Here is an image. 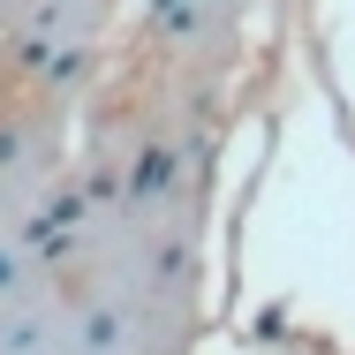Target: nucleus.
Returning <instances> with one entry per match:
<instances>
[{"label": "nucleus", "mask_w": 355, "mask_h": 355, "mask_svg": "<svg viewBox=\"0 0 355 355\" xmlns=\"http://www.w3.org/2000/svg\"><path fill=\"white\" fill-rule=\"evenodd\" d=\"M174 197H182V151L151 137L129 166V205H174Z\"/></svg>", "instance_id": "obj_1"}, {"label": "nucleus", "mask_w": 355, "mask_h": 355, "mask_svg": "<svg viewBox=\"0 0 355 355\" xmlns=\"http://www.w3.org/2000/svg\"><path fill=\"white\" fill-rule=\"evenodd\" d=\"M197 15H205V0H151V31L159 38H189Z\"/></svg>", "instance_id": "obj_2"}, {"label": "nucleus", "mask_w": 355, "mask_h": 355, "mask_svg": "<svg viewBox=\"0 0 355 355\" xmlns=\"http://www.w3.org/2000/svg\"><path fill=\"white\" fill-rule=\"evenodd\" d=\"M83 340H91V348H114V340H121L114 310H91V318H83Z\"/></svg>", "instance_id": "obj_3"}, {"label": "nucleus", "mask_w": 355, "mask_h": 355, "mask_svg": "<svg viewBox=\"0 0 355 355\" xmlns=\"http://www.w3.org/2000/svg\"><path fill=\"white\" fill-rule=\"evenodd\" d=\"M76 76H83V53H61V61L46 69V83H76Z\"/></svg>", "instance_id": "obj_4"}, {"label": "nucleus", "mask_w": 355, "mask_h": 355, "mask_svg": "<svg viewBox=\"0 0 355 355\" xmlns=\"http://www.w3.org/2000/svg\"><path fill=\"white\" fill-rule=\"evenodd\" d=\"M15 272H23V257H15V250H0V287L15 280Z\"/></svg>", "instance_id": "obj_5"}, {"label": "nucleus", "mask_w": 355, "mask_h": 355, "mask_svg": "<svg viewBox=\"0 0 355 355\" xmlns=\"http://www.w3.org/2000/svg\"><path fill=\"white\" fill-rule=\"evenodd\" d=\"M0 159H15V129H0Z\"/></svg>", "instance_id": "obj_6"}]
</instances>
